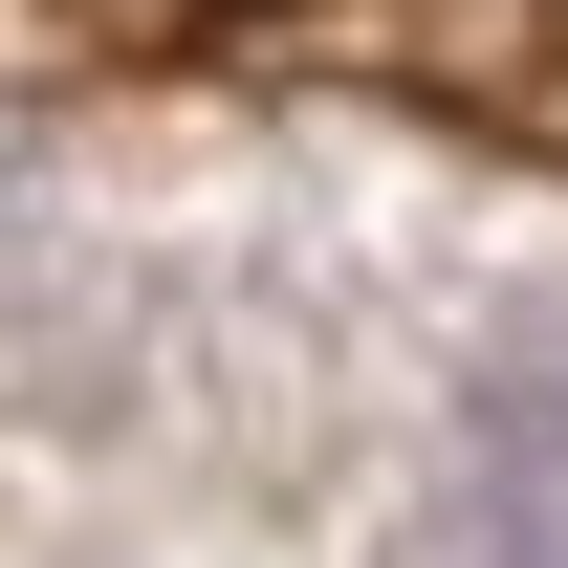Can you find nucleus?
Listing matches in <instances>:
<instances>
[{
  "mask_svg": "<svg viewBox=\"0 0 568 568\" xmlns=\"http://www.w3.org/2000/svg\"><path fill=\"white\" fill-rule=\"evenodd\" d=\"M88 67H394L503 132H568V0H0Z\"/></svg>",
  "mask_w": 568,
  "mask_h": 568,
  "instance_id": "1",
  "label": "nucleus"
},
{
  "mask_svg": "<svg viewBox=\"0 0 568 568\" xmlns=\"http://www.w3.org/2000/svg\"><path fill=\"white\" fill-rule=\"evenodd\" d=\"M481 481H503V547L568 568V351H525V372L481 394Z\"/></svg>",
  "mask_w": 568,
  "mask_h": 568,
  "instance_id": "2",
  "label": "nucleus"
}]
</instances>
